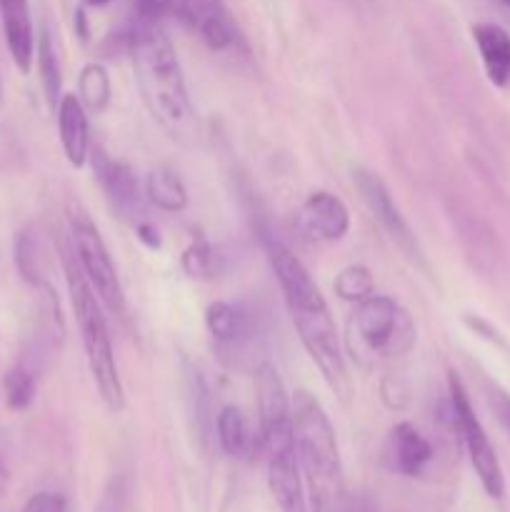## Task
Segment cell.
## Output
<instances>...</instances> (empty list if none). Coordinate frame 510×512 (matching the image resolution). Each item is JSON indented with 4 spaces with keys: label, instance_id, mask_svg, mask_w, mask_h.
Masks as SVG:
<instances>
[{
    "label": "cell",
    "instance_id": "16",
    "mask_svg": "<svg viewBox=\"0 0 510 512\" xmlns=\"http://www.w3.org/2000/svg\"><path fill=\"white\" fill-rule=\"evenodd\" d=\"M0 18H3L5 43L13 55V63L18 65L20 73H30L35 58V33L28 0H0Z\"/></svg>",
    "mask_w": 510,
    "mask_h": 512
},
{
    "label": "cell",
    "instance_id": "26",
    "mask_svg": "<svg viewBox=\"0 0 510 512\" xmlns=\"http://www.w3.org/2000/svg\"><path fill=\"white\" fill-rule=\"evenodd\" d=\"M175 0H135V13L143 23H158L168 10H173Z\"/></svg>",
    "mask_w": 510,
    "mask_h": 512
},
{
    "label": "cell",
    "instance_id": "14",
    "mask_svg": "<svg viewBox=\"0 0 510 512\" xmlns=\"http://www.w3.org/2000/svg\"><path fill=\"white\" fill-rule=\"evenodd\" d=\"M215 430H218L220 448H223V453L228 458L250 463L263 450L260 430L253 428L245 410L238 408V405H225V408H220L218 418H215Z\"/></svg>",
    "mask_w": 510,
    "mask_h": 512
},
{
    "label": "cell",
    "instance_id": "11",
    "mask_svg": "<svg viewBox=\"0 0 510 512\" xmlns=\"http://www.w3.org/2000/svg\"><path fill=\"white\" fill-rule=\"evenodd\" d=\"M265 463H268L270 493L280 505V512H310L295 450L265 455Z\"/></svg>",
    "mask_w": 510,
    "mask_h": 512
},
{
    "label": "cell",
    "instance_id": "21",
    "mask_svg": "<svg viewBox=\"0 0 510 512\" xmlns=\"http://www.w3.org/2000/svg\"><path fill=\"white\" fill-rule=\"evenodd\" d=\"M333 288L340 300L358 305L375 293V280L365 265H348V268H343L335 275Z\"/></svg>",
    "mask_w": 510,
    "mask_h": 512
},
{
    "label": "cell",
    "instance_id": "1",
    "mask_svg": "<svg viewBox=\"0 0 510 512\" xmlns=\"http://www.w3.org/2000/svg\"><path fill=\"white\" fill-rule=\"evenodd\" d=\"M130 58H133L135 83L155 123L175 143L188 145V148L198 143V115L190 103L178 53L165 30L158 23L138 20L130 30Z\"/></svg>",
    "mask_w": 510,
    "mask_h": 512
},
{
    "label": "cell",
    "instance_id": "23",
    "mask_svg": "<svg viewBox=\"0 0 510 512\" xmlns=\"http://www.w3.org/2000/svg\"><path fill=\"white\" fill-rule=\"evenodd\" d=\"M5 400H8L10 410H25L35 398V378L28 368L15 365L5 373L3 378Z\"/></svg>",
    "mask_w": 510,
    "mask_h": 512
},
{
    "label": "cell",
    "instance_id": "28",
    "mask_svg": "<svg viewBox=\"0 0 510 512\" xmlns=\"http://www.w3.org/2000/svg\"><path fill=\"white\" fill-rule=\"evenodd\" d=\"M490 408H493L500 428H503L510 438V395L503 393L500 388H493L490 390Z\"/></svg>",
    "mask_w": 510,
    "mask_h": 512
},
{
    "label": "cell",
    "instance_id": "27",
    "mask_svg": "<svg viewBox=\"0 0 510 512\" xmlns=\"http://www.w3.org/2000/svg\"><path fill=\"white\" fill-rule=\"evenodd\" d=\"M23 512H68V503L58 493H38L25 503Z\"/></svg>",
    "mask_w": 510,
    "mask_h": 512
},
{
    "label": "cell",
    "instance_id": "17",
    "mask_svg": "<svg viewBox=\"0 0 510 512\" xmlns=\"http://www.w3.org/2000/svg\"><path fill=\"white\" fill-rule=\"evenodd\" d=\"M473 40L495 88H510V33L495 23H475Z\"/></svg>",
    "mask_w": 510,
    "mask_h": 512
},
{
    "label": "cell",
    "instance_id": "8",
    "mask_svg": "<svg viewBox=\"0 0 510 512\" xmlns=\"http://www.w3.org/2000/svg\"><path fill=\"white\" fill-rule=\"evenodd\" d=\"M353 185L360 193V200L365 203V208L370 210V215H373V218L380 223V228L385 230V235H388V238L393 240V243L398 245V248L413 260V263L425 265L418 238H415L413 228H410L408 220L403 218L400 208L395 205L393 195H390L388 185L383 183V178H380L378 173H373V170L355 168Z\"/></svg>",
    "mask_w": 510,
    "mask_h": 512
},
{
    "label": "cell",
    "instance_id": "31",
    "mask_svg": "<svg viewBox=\"0 0 510 512\" xmlns=\"http://www.w3.org/2000/svg\"><path fill=\"white\" fill-rule=\"evenodd\" d=\"M503 3H505V5H508V8H510V0H503Z\"/></svg>",
    "mask_w": 510,
    "mask_h": 512
},
{
    "label": "cell",
    "instance_id": "3",
    "mask_svg": "<svg viewBox=\"0 0 510 512\" xmlns=\"http://www.w3.org/2000/svg\"><path fill=\"white\" fill-rule=\"evenodd\" d=\"M290 405H293L295 455H298L310 512H353L345 488L338 440L328 413L310 390H295Z\"/></svg>",
    "mask_w": 510,
    "mask_h": 512
},
{
    "label": "cell",
    "instance_id": "2",
    "mask_svg": "<svg viewBox=\"0 0 510 512\" xmlns=\"http://www.w3.org/2000/svg\"><path fill=\"white\" fill-rule=\"evenodd\" d=\"M268 260L275 278H278L280 290H283L290 320H293V328L303 343L305 353L310 355L325 383L335 393H343L348 373H345L338 330H335L333 315H330L328 303L315 285L313 275L278 240H268Z\"/></svg>",
    "mask_w": 510,
    "mask_h": 512
},
{
    "label": "cell",
    "instance_id": "7",
    "mask_svg": "<svg viewBox=\"0 0 510 512\" xmlns=\"http://www.w3.org/2000/svg\"><path fill=\"white\" fill-rule=\"evenodd\" d=\"M448 393H450V420H453L455 433H458V438L463 440L465 450H468L470 465H473L480 485H483V490L493 500H503L505 475H503V468H500L498 453H495L483 423H480L478 415H475L473 403H470L468 398V390H465V385L460 383V378L455 373L448 375Z\"/></svg>",
    "mask_w": 510,
    "mask_h": 512
},
{
    "label": "cell",
    "instance_id": "19",
    "mask_svg": "<svg viewBox=\"0 0 510 512\" xmlns=\"http://www.w3.org/2000/svg\"><path fill=\"white\" fill-rule=\"evenodd\" d=\"M145 190H148L150 203L165 213H180L188 205V190H185L183 180L178 178L175 170L165 168V165L150 170Z\"/></svg>",
    "mask_w": 510,
    "mask_h": 512
},
{
    "label": "cell",
    "instance_id": "15",
    "mask_svg": "<svg viewBox=\"0 0 510 512\" xmlns=\"http://www.w3.org/2000/svg\"><path fill=\"white\" fill-rule=\"evenodd\" d=\"M93 170L98 183L103 185L105 195L120 213H133L140 203V183L135 170L128 163L113 160L103 150L95 148L93 153Z\"/></svg>",
    "mask_w": 510,
    "mask_h": 512
},
{
    "label": "cell",
    "instance_id": "13",
    "mask_svg": "<svg viewBox=\"0 0 510 512\" xmlns=\"http://www.w3.org/2000/svg\"><path fill=\"white\" fill-rule=\"evenodd\" d=\"M55 110H58V133L65 158L73 168H83L90 155L88 110L75 93L60 95V103Z\"/></svg>",
    "mask_w": 510,
    "mask_h": 512
},
{
    "label": "cell",
    "instance_id": "20",
    "mask_svg": "<svg viewBox=\"0 0 510 512\" xmlns=\"http://www.w3.org/2000/svg\"><path fill=\"white\" fill-rule=\"evenodd\" d=\"M80 93L78 98L83 100L85 110H93V113H100V110L108 108L110 103V78L108 70L100 63H88L83 70H80Z\"/></svg>",
    "mask_w": 510,
    "mask_h": 512
},
{
    "label": "cell",
    "instance_id": "9",
    "mask_svg": "<svg viewBox=\"0 0 510 512\" xmlns=\"http://www.w3.org/2000/svg\"><path fill=\"white\" fill-rule=\"evenodd\" d=\"M295 225L313 243H338L350 230V210L338 195L315 190L295 213Z\"/></svg>",
    "mask_w": 510,
    "mask_h": 512
},
{
    "label": "cell",
    "instance_id": "12",
    "mask_svg": "<svg viewBox=\"0 0 510 512\" xmlns=\"http://www.w3.org/2000/svg\"><path fill=\"white\" fill-rule=\"evenodd\" d=\"M385 455H388V465L395 473L418 478L433 460V445L423 438V433L415 425L398 423L390 430Z\"/></svg>",
    "mask_w": 510,
    "mask_h": 512
},
{
    "label": "cell",
    "instance_id": "29",
    "mask_svg": "<svg viewBox=\"0 0 510 512\" xmlns=\"http://www.w3.org/2000/svg\"><path fill=\"white\" fill-rule=\"evenodd\" d=\"M138 238L143 240L145 245H148V248H158L160 245V238H158V230L153 228V225H148V223H140L138 228Z\"/></svg>",
    "mask_w": 510,
    "mask_h": 512
},
{
    "label": "cell",
    "instance_id": "24",
    "mask_svg": "<svg viewBox=\"0 0 510 512\" xmlns=\"http://www.w3.org/2000/svg\"><path fill=\"white\" fill-rule=\"evenodd\" d=\"M185 275L193 280H205L215 275V250L208 240L198 238L185 248L183 258H180Z\"/></svg>",
    "mask_w": 510,
    "mask_h": 512
},
{
    "label": "cell",
    "instance_id": "4",
    "mask_svg": "<svg viewBox=\"0 0 510 512\" xmlns=\"http://www.w3.org/2000/svg\"><path fill=\"white\" fill-rule=\"evenodd\" d=\"M65 263V280H68L70 305H73L75 320H78L80 338H83L85 358H88L90 375L95 380L100 398L108 405V410L120 413L125 408V390L123 380L118 375V363H115L113 343H110V330L105 323L103 308H100V298L90 283L85 280L83 270L78 268V260L70 250L63 255Z\"/></svg>",
    "mask_w": 510,
    "mask_h": 512
},
{
    "label": "cell",
    "instance_id": "10",
    "mask_svg": "<svg viewBox=\"0 0 510 512\" xmlns=\"http://www.w3.org/2000/svg\"><path fill=\"white\" fill-rule=\"evenodd\" d=\"M173 10L210 50H228L238 43V28L223 0H175Z\"/></svg>",
    "mask_w": 510,
    "mask_h": 512
},
{
    "label": "cell",
    "instance_id": "18",
    "mask_svg": "<svg viewBox=\"0 0 510 512\" xmlns=\"http://www.w3.org/2000/svg\"><path fill=\"white\" fill-rule=\"evenodd\" d=\"M205 328L213 335L215 343L225 345V348H240L253 338V318L245 313L240 305L225 303H210L205 310Z\"/></svg>",
    "mask_w": 510,
    "mask_h": 512
},
{
    "label": "cell",
    "instance_id": "5",
    "mask_svg": "<svg viewBox=\"0 0 510 512\" xmlns=\"http://www.w3.org/2000/svg\"><path fill=\"white\" fill-rule=\"evenodd\" d=\"M353 350L370 358H398L415 343V325L410 315L390 295H370L355 305L350 318Z\"/></svg>",
    "mask_w": 510,
    "mask_h": 512
},
{
    "label": "cell",
    "instance_id": "6",
    "mask_svg": "<svg viewBox=\"0 0 510 512\" xmlns=\"http://www.w3.org/2000/svg\"><path fill=\"white\" fill-rule=\"evenodd\" d=\"M68 228H70V243H73V255L78 260V268L83 270L85 280L100 303L110 310L113 315H123L125 310V295L123 285L118 280V270H115L110 250L105 245L103 235L95 228L93 220L83 210H70L68 215Z\"/></svg>",
    "mask_w": 510,
    "mask_h": 512
},
{
    "label": "cell",
    "instance_id": "25",
    "mask_svg": "<svg viewBox=\"0 0 510 512\" xmlns=\"http://www.w3.org/2000/svg\"><path fill=\"white\" fill-rule=\"evenodd\" d=\"M15 263H18L20 275L28 283L40 285L43 283V268H40V248L28 233H20L18 245H15Z\"/></svg>",
    "mask_w": 510,
    "mask_h": 512
},
{
    "label": "cell",
    "instance_id": "30",
    "mask_svg": "<svg viewBox=\"0 0 510 512\" xmlns=\"http://www.w3.org/2000/svg\"><path fill=\"white\" fill-rule=\"evenodd\" d=\"M85 3H88V5H95V8H100V5L110 3V0H85Z\"/></svg>",
    "mask_w": 510,
    "mask_h": 512
},
{
    "label": "cell",
    "instance_id": "22",
    "mask_svg": "<svg viewBox=\"0 0 510 512\" xmlns=\"http://www.w3.org/2000/svg\"><path fill=\"white\" fill-rule=\"evenodd\" d=\"M38 70H40V80H43V90L45 98H48L50 108H58L60 103V65H58V55H55L53 40H50L48 30L40 33L38 40Z\"/></svg>",
    "mask_w": 510,
    "mask_h": 512
}]
</instances>
